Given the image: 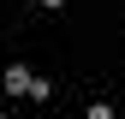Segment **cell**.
Returning <instances> with one entry per match:
<instances>
[{
	"label": "cell",
	"instance_id": "cell-3",
	"mask_svg": "<svg viewBox=\"0 0 125 119\" xmlns=\"http://www.w3.org/2000/svg\"><path fill=\"white\" fill-rule=\"evenodd\" d=\"M42 6H48V12H54V6H66V0H42Z\"/></svg>",
	"mask_w": 125,
	"mask_h": 119
},
{
	"label": "cell",
	"instance_id": "cell-1",
	"mask_svg": "<svg viewBox=\"0 0 125 119\" xmlns=\"http://www.w3.org/2000/svg\"><path fill=\"white\" fill-rule=\"evenodd\" d=\"M30 83H36V71H24V66H6V95H24Z\"/></svg>",
	"mask_w": 125,
	"mask_h": 119
},
{
	"label": "cell",
	"instance_id": "cell-2",
	"mask_svg": "<svg viewBox=\"0 0 125 119\" xmlns=\"http://www.w3.org/2000/svg\"><path fill=\"white\" fill-rule=\"evenodd\" d=\"M83 119H113V107H107V101H95V107H89Z\"/></svg>",
	"mask_w": 125,
	"mask_h": 119
}]
</instances>
